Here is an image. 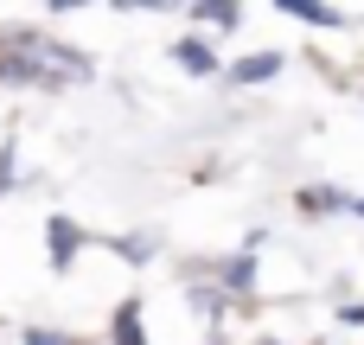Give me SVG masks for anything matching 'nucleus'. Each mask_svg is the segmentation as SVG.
Masks as SVG:
<instances>
[{"label": "nucleus", "instance_id": "obj_1", "mask_svg": "<svg viewBox=\"0 0 364 345\" xmlns=\"http://www.w3.org/2000/svg\"><path fill=\"white\" fill-rule=\"evenodd\" d=\"M0 77H6V83H51V90H58V83H83L90 64H83L77 51L38 38V32H6V38H0Z\"/></svg>", "mask_w": 364, "mask_h": 345}, {"label": "nucleus", "instance_id": "obj_2", "mask_svg": "<svg viewBox=\"0 0 364 345\" xmlns=\"http://www.w3.org/2000/svg\"><path fill=\"white\" fill-rule=\"evenodd\" d=\"M45 243H51V269H70V256L83 250V230H77L70 218H51V224H45Z\"/></svg>", "mask_w": 364, "mask_h": 345}, {"label": "nucleus", "instance_id": "obj_3", "mask_svg": "<svg viewBox=\"0 0 364 345\" xmlns=\"http://www.w3.org/2000/svg\"><path fill=\"white\" fill-rule=\"evenodd\" d=\"M115 345H147V333H141V301H122V314H115Z\"/></svg>", "mask_w": 364, "mask_h": 345}, {"label": "nucleus", "instance_id": "obj_4", "mask_svg": "<svg viewBox=\"0 0 364 345\" xmlns=\"http://www.w3.org/2000/svg\"><path fill=\"white\" fill-rule=\"evenodd\" d=\"M173 58H179V64H186L192 77H211V70H218V58H211V45H205V38H186V45L173 51Z\"/></svg>", "mask_w": 364, "mask_h": 345}, {"label": "nucleus", "instance_id": "obj_5", "mask_svg": "<svg viewBox=\"0 0 364 345\" xmlns=\"http://www.w3.org/2000/svg\"><path fill=\"white\" fill-rule=\"evenodd\" d=\"M282 70V58L275 51H256V58H243L237 70H230V83H262V77H275Z\"/></svg>", "mask_w": 364, "mask_h": 345}, {"label": "nucleus", "instance_id": "obj_6", "mask_svg": "<svg viewBox=\"0 0 364 345\" xmlns=\"http://www.w3.org/2000/svg\"><path fill=\"white\" fill-rule=\"evenodd\" d=\"M275 6H288V13L307 19V26H339V6H326V0H275Z\"/></svg>", "mask_w": 364, "mask_h": 345}, {"label": "nucleus", "instance_id": "obj_7", "mask_svg": "<svg viewBox=\"0 0 364 345\" xmlns=\"http://www.w3.org/2000/svg\"><path fill=\"white\" fill-rule=\"evenodd\" d=\"M192 13H198V19H205V26H224V32H230V26H237V19H243V6H237V0H198V6H192Z\"/></svg>", "mask_w": 364, "mask_h": 345}, {"label": "nucleus", "instance_id": "obj_8", "mask_svg": "<svg viewBox=\"0 0 364 345\" xmlns=\"http://www.w3.org/2000/svg\"><path fill=\"white\" fill-rule=\"evenodd\" d=\"M218 282H224L230 294H250V282H256V262H250V256H230V269H218Z\"/></svg>", "mask_w": 364, "mask_h": 345}, {"label": "nucleus", "instance_id": "obj_9", "mask_svg": "<svg viewBox=\"0 0 364 345\" xmlns=\"http://www.w3.org/2000/svg\"><path fill=\"white\" fill-rule=\"evenodd\" d=\"M301 205H307V211L320 218V211H339V205H346V192H333V186L320 192V186H314V192H301Z\"/></svg>", "mask_w": 364, "mask_h": 345}, {"label": "nucleus", "instance_id": "obj_10", "mask_svg": "<svg viewBox=\"0 0 364 345\" xmlns=\"http://www.w3.org/2000/svg\"><path fill=\"white\" fill-rule=\"evenodd\" d=\"M147 250H154V243H147V237H115V256H128V262H141V256H147Z\"/></svg>", "mask_w": 364, "mask_h": 345}, {"label": "nucleus", "instance_id": "obj_11", "mask_svg": "<svg viewBox=\"0 0 364 345\" xmlns=\"http://www.w3.org/2000/svg\"><path fill=\"white\" fill-rule=\"evenodd\" d=\"M26 345H77V339H64V333H38V327H32V333H26Z\"/></svg>", "mask_w": 364, "mask_h": 345}, {"label": "nucleus", "instance_id": "obj_12", "mask_svg": "<svg viewBox=\"0 0 364 345\" xmlns=\"http://www.w3.org/2000/svg\"><path fill=\"white\" fill-rule=\"evenodd\" d=\"M115 6H147V13H160V6H186V0H115Z\"/></svg>", "mask_w": 364, "mask_h": 345}, {"label": "nucleus", "instance_id": "obj_13", "mask_svg": "<svg viewBox=\"0 0 364 345\" xmlns=\"http://www.w3.org/2000/svg\"><path fill=\"white\" fill-rule=\"evenodd\" d=\"M346 320H352V327H364V307H346Z\"/></svg>", "mask_w": 364, "mask_h": 345}, {"label": "nucleus", "instance_id": "obj_14", "mask_svg": "<svg viewBox=\"0 0 364 345\" xmlns=\"http://www.w3.org/2000/svg\"><path fill=\"white\" fill-rule=\"evenodd\" d=\"M358 211H364V198H358Z\"/></svg>", "mask_w": 364, "mask_h": 345}, {"label": "nucleus", "instance_id": "obj_15", "mask_svg": "<svg viewBox=\"0 0 364 345\" xmlns=\"http://www.w3.org/2000/svg\"><path fill=\"white\" fill-rule=\"evenodd\" d=\"M256 345H269V339H256Z\"/></svg>", "mask_w": 364, "mask_h": 345}]
</instances>
